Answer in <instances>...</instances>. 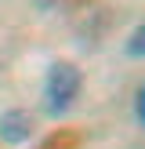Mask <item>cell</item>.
I'll list each match as a JSON object with an SVG mask.
<instances>
[{
    "label": "cell",
    "instance_id": "obj_1",
    "mask_svg": "<svg viewBox=\"0 0 145 149\" xmlns=\"http://www.w3.org/2000/svg\"><path fill=\"white\" fill-rule=\"evenodd\" d=\"M80 91H84V77L72 62H55L47 69V80H44V109L51 116H62L76 106Z\"/></svg>",
    "mask_w": 145,
    "mask_h": 149
},
{
    "label": "cell",
    "instance_id": "obj_2",
    "mask_svg": "<svg viewBox=\"0 0 145 149\" xmlns=\"http://www.w3.org/2000/svg\"><path fill=\"white\" fill-rule=\"evenodd\" d=\"M0 138L7 146H22L33 138V120L26 109H4L0 113Z\"/></svg>",
    "mask_w": 145,
    "mask_h": 149
},
{
    "label": "cell",
    "instance_id": "obj_3",
    "mask_svg": "<svg viewBox=\"0 0 145 149\" xmlns=\"http://www.w3.org/2000/svg\"><path fill=\"white\" fill-rule=\"evenodd\" d=\"M127 58H134V62H142L145 58V26H134L130 29V36H127Z\"/></svg>",
    "mask_w": 145,
    "mask_h": 149
},
{
    "label": "cell",
    "instance_id": "obj_4",
    "mask_svg": "<svg viewBox=\"0 0 145 149\" xmlns=\"http://www.w3.org/2000/svg\"><path fill=\"white\" fill-rule=\"evenodd\" d=\"M130 113H134V124H145V87H134V98H130Z\"/></svg>",
    "mask_w": 145,
    "mask_h": 149
},
{
    "label": "cell",
    "instance_id": "obj_5",
    "mask_svg": "<svg viewBox=\"0 0 145 149\" xmlns=\"http://www.w3.org/2000/svg\"><path fill=\"white\" fill-rule=\"evenodd\" d=\"M40 7H51V0H40Z\"/></svg>",
    "mask_w": 145,
    "mask_h": 149
}]
</instances>
